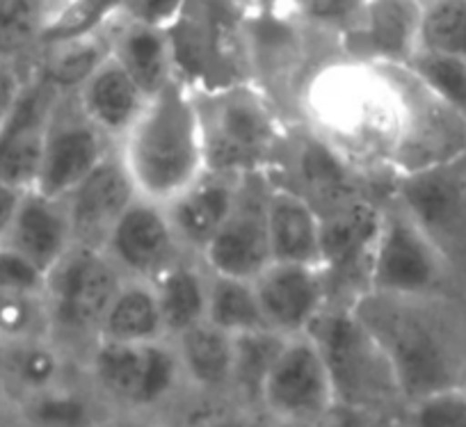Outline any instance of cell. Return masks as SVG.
Returning a JSON list of instances; mask_svg holds the SVG:
<instances>
[{"instance_id": "30bf717a", "label": "cell", "mask_w": 466, "mask_h": 427, "mask_svg": "<svg viewBox=\"0 0 466 427\" xmlns=\"http://www.w3.org/2000/svg\"><path fill=\"white\" fill-rule=\"evenodd\" d=\"M268 195L270 178L263 177L261 169L240 177L231 213L199 254L210 274L254 281L272 263Z\"/></svg>"}, {"instance_id": "5b68a950", "label": "cell", "mask_w": 466, "mask_h": 427, "mask_svg": "<svg viewBox=\"0 0 466 427\" xmlns=\"http://www.w3.org/2000/svg\"><path fill=\"white\" fill-rule=\"evenodd\" d=\"M448 272V256L400 201L382 210L364 293L400 300H439Z\"/></svg>"}, {"instance_id": "ffe728a7", "label": "cell", "mask_w": 466, "mask_h": 427, "mask_svg": "<svg viewBox=\"0 0 466 427\" xmlns=\"http://www.w3.org/2000/svg\"><path fill=\"white\" fill-rule=\"evenodd\" d=\"M74 94L89 121L115 145L131 128L149 98L112 51Z\"/></svg>"}, {"instance_id": "603a6c76", "label": "cell", "mask_w": 466, "mask_h": 427, "mask_svg": "<svg viewBox=\"0 0 466 427\" xmlns=\"http://www.w3.org/2000/svg\"><path fill=\"white\" fill-rule=\"evenodd\" d=\"M65 348L51 334L0 343V375L16 407L33 395L62 386Z\"/></svg>"}, {"instance_id": "60d3db41", "label": "cell", "mask_w": 466, "mask_h": 427, "mask_svg": "<svg viewBox=\"0 0 466 427\" xmlns=\"http://www.w3.org/2000/svg\"><path fill=\"white\" fill-rule=\"evenodd\" d=\"M16 416V402L12 398V393L7 391L5 380L0 375V421H7V418Z\"/></svg>"}, {"instance_id": "7c38bea8", "label": "cell", "mask_w": 466, "mask_h": 427, "mask_svg": "<svg viewBox=\"0 0 466 427\" xmlns=\"http://www.w3.org/2000/svg\"><path fill=\"white\" fill-rule=\"evenodd\" d=\"M461 160L416 169L398 178V201L446 256L451 247L466 242V172L460 169Z\"/></svg>"}, {"instance_id": "4fadbf2b", "label": "cell", "mask_w": 466, "mask_h": 427, "mask_svg": "<svg viewBox=\"0 0 466 427\" xmlns=\"http://www.w3.org/2000/svg\"><path fill=\"white\" fill-rule=\"evenodd\" d=\"M62 94L65 92L30 69L10 119L0 128V178L19 190H33L48 121Z\"/></svg>"}, {"instance_id": "4dcf8cb0", "label": "cell", "mask_w": 466, "mask_h": 427, "mask_svg": "<svg viewBox=\"0 0 466 427\" xmlns=\"http://www.w3.org/2000/svg\"><path fill=\"white\" fill-rule=\"evenodd\" d=\"M419 48L466 57V0H423Z\"/></svg>"}, {"instance_id": "8992f818", "label": "cell", "mask_w": 466, "mask_h": 427, "mask_svg": "<svg viewBox=\"0 0 466 427\" xmlns=\"http://www.w3.org/2000/svg\"><path fill=\"white\" fill-rule=\"evenodd\" d=\"M89 375L106 402L131 412H149L186 384L172 339L119 343L96 339L89 348Z\"/></svg>"}, {"instance_id": "f546056e", "label": "cell", "mask_w": 466, "mask_h": 427, "mask_svg": "<svg viewBox=\"0 0 466 427\" xmlns=\"http://www.w3.org/2000/svg\"><path fill=\"white\" fill-rule=\"evenodd\" d=\"M286 336L272 330L233 336V372L228 393L248 407H258L263 380L284 345Z\"/></svg>"}, {"instance_id": "f35d334b", "label": "cell", "mask_w": 466, "mask_h": 427, "mask_svg": "<svg viewBox=\"0 0 466 427\" xmlns=\"http://www.w3.org/2000/svg\"><path fill=\"white\" fill-rule=\"evenodd\" d=\"M28 62H7L0 60V128L10 119L16 101L28 80Z\"/></svg>"}, {"instance_id": "8d00e7d4", "label": "cell", "mask_w": 466, "mask_h": 427, "mask_svg": "<svg viewBox=\"0 0 466 427\" xmlns=\"http://www.w3.org/2000/svg\"><path fill=\"white\" fill-rule=\"evenodd\" d=\"M0 289L44 295L46 274L37 265L30 263L24 254L7 245H0Z\"/></svg>"}, {"instance_id": "3957f363", "label": "cell", "mask_w": 466, "mask_h": 427, "mask_svg": "<svg viewBox=\"0 0 466 427\" xmlns=\"http://www.w3.org/2000/svg\"><path fill=\"white\" fill-rule=\"evenodd\" d=\"M206 169L248 174L266 168L281 139L279 119L266 94L228 85L199 97Z\"/></svg>"}, {"instance_id": "d6986e66", "label": "cell", "mask_w": 466, "mask_h": 427, "mask_svg": "<svg viewBox=\"0 0 466 427\" xmlns=\"http://www.w3.org/2000/svg\"><path fill=\"white\" fill-rule=\"evenodd\" d=\"M240 177L243 174L206 172L181 195L165 204L169 222L187 254L199 256L219 231L233 208Z\"/></svg>"}, {"instance_id": "ac0fdd59", "label": "cell", "mask_w": 466, "mask_h": 427, "mask_svg": "<svg viewBox=\"0 0 466 427\" xmlns=\"http://www.w3.org/2000/svg\"><path fill=\"white\" fill-rule=\"evenodd\" d=\"M3 245L24 254L44 274L51 272L76 245L65 199H51L37 190H25Z\"/></svg>"}, {"instance_id": "e0dca14e", "label": "cell", "mask_w": 466, "mask_h": 427, "mask_svg": "<svg viewBox=\"0 0 466 427\" xmlns=\"http://www.w3.org/2000/svg\"><path fill=\"white\" fill-rule=\"evenodd\" d=\"M423 0H366L355 28L345 33L357 57L405 66L419 51Z\"/></svg>"}, {"instance_id": "d590c367", "label": "cell", "mask_w": 466, "mask_h": 427, "mask_svg": "<svg viewBox=\"0 0 466 427\" xmlns=\"http://www.w3.org/2000/svg\"><path fill=\"white\" fill-rule=\"evenodd\" d=\"M364 5L366 0H295V7L304 21L339 35L355 28Z\"/></svg>"}, {"instance_id": "d4e9b609", "label": "cell", "mask_w": 466, "mask_h": 427, "mask_svg": "<svg viewBox=\"0 0 466 427\" xmlns=\"http://www.w3.org/2000/svg\"><path fill=\"white\" fill-rule=\"evenodd\" d=\"M107 25L92 33L44 39L28 60L30 69L37 71L60 92H76L87 80V76L110 56Z\"/></svg>"}, {"instance_id": "44dd1931", "label": "cell", "mask_w": 466, "mask_h": 427, "mask_svg": "<svg viewBox=\"0 0 466 427\" xmlns=\"http://www.w3.org/2000/svg\"><path fill=\"white\" fill-rule=\"evenodd\" d=\"M320 213L302 192L270 183L268 238L272 260L320 265Z\"/></svg>"}, {"instance_id": "836d02e7", "label": "cell", "mask_w": 466, "mask_h": 427, "mask_svg": "<svg viewBox=\"0 0 466 427\" xmlns=\"http://www.w3.org/2000/svg\"><path fill=\"white\" fill-rule=\"evenodd\" d=\"M44 334H51L44 295L0 289V343Z\"/></svg>"}, {"instance_id": "484cf974", "label": "cell", "mask_w": 466, "mask_h": 427, "mask_svg": "<svg viewBox=\"0 0 466 427\" xmlns=\"http://www.w3.org/2000/svg\"><path fill=\"white\" fill-rule=\"evenodd\" d=\"M151 283H154L156 298H158L167 339H174L187 327L206 320L210 272L201 263L199 256H181Z\"/></svg>"}, {"instance_id": "6da1fadb", "label": "cell", "mask_w": 466, "mask_h": 427, "mask_svg": "<svg viewBox=\"0 0 466 427\" xmlns=\"http://www.w3.org/2000/svg\"><path fill=\"white\" fill-rule=\"evenodd\" d=\"M137 195L158 204L204 177L206 147L199 97L181 74L147 98L131 128L116 142Z\"/></svg>"}, {"instance_id": "9a60e30c", "label": "cell", "mask_w": 466, "mask_h": 427, "mask_svg": "<svg viewBox=\"0 0 466 427\" xmlns=\"http://www.w3.org/2000/svg\"><path fill=\"white\" fill-rule=\"evenodd\" d=\"M136 197L137 190L131 174L127 172L115 147L96 169L65 197L76 245L103 247L110 229Z\"/></svg>"}, {"instance_id": "b9f144b4", "label": "cell", "mask_w": 466, "mask_h": 427, "mask_svg": "<svg viewBox=\"0 0 466 427\" xmlns=\"http://www.w3.org/2000/svg\"><path fill=\"white\" fill-rule=\"evenodd\" d=\"M60 3H62V0H57V7H60Z\"/></svg>"}, {"instance_id": "277c9868", "label": "cell", "mask_w": 466, "mask_h": 427, "mask_svg": "<svg viewBox=\"0 0 466 427\" xmlns=\"http://www.w3.org/2000/svg\"><path fill=\"white\" fill-rule=\"evenodd\" d=\"M307 331L320 345L336 391V407L380 409L402 402L391 366L352 307L327 304ZM405 404V402H402Z\"/></svg>"}, {"instance_id": "e575fe53", "label": "cell", "mask_w": 466, "mask_h": 427, "mask_svg": "<svg viewBox=\"0 0 466 427\" xmlns=\"http://www.w3.org/2000/svg\"><path fill=\"white\" fill-rule=\"evenodd\" d=\"M407 418L425 427H466V384L448 386L410 402Z\"/></svg>"}, {"instance_id": "7402d4cb", "label": "cell", "mask_w": 466, "mask_h": 427, "mask_svg": "<svg viewBox=\"0 0 466 427\" xmlns=\"http://www.w3.org/2000/svg\"><path fill=\"white\" fill-rule=\"evenodd\" d=\"M107 28L112 56L127 66L147 97L178 74L169 28L128 19H112Z\"/></svg>"}, {"instance_id": "74e56055", "label": "cell", "mask_w": 466, "mask_h": 427, "mask_svg": "<svg viewBox=\"0 0 466 427\" xmlns=\"http://www.w3.org/2000/svg\"><path fill=\"white\" fill-rule=\"evenodd\" d=\"M187 0H107L115 19L169 28L181 16Z\"/></svg>"}, {"instance_id": "ab89813d", "label": "cell", "mask_w": 466, "mask_h": 427, "mask_svg": "<svg viewBox=\"0 0 466 427\" xmlns=\"http://www.w3.org/2000/svg\"><path fill=\"white\" fill-rule=\"evenodd\" d=\"M24 192L25 190H19V188H15L12 183L0 178V245L5 240V233L7 229H10V222L12 218H15V210L16 206H19Z\"/></svg>"}, {"instance_id": "4316f807", "label": "cell", "mask_w": 466, "mask_h": 427, "mask_svg": "<svg viewBox=\"0 0 466 427\" xmlns=\"http://www.w3.org/2000/svg\"><path fill=\"white\" fill-rule=\"evenodd\" d=\"M163 316L151 281L145 279H122L96 339L119 341V343H149L165 339Z\"/></svg>"}, {"instance_id": "9c48e42d", "label": "cell", "mask_w": 466, "mask_h": 427, "mask_svg": "<svg viewBox=\"0 0 466 427\" xmlns=\"http://www.w3.org/2000/svg\"><path fill=\"white\" fill-rule=\"evenodd\" d=\"M115 147V142L89 121L76 94L65 92L57 98L48 121L33 190L51 199H65Z\"/></svg>"}, {"instance_id": "ba28073f", "label": "cell", "mask_w": 466, "mask_h": 427, "mask_svg": "<svg viewBox=\"0 0 466 427\" xmlns=\"http://www.w3.org/2000/svg\"><path fill=\"white\" fill-rule=\"evenodd\" d=\"M258 409L281 422H318L334 412V381L311 331L286 336L263 380Z\"/></svg>"}, {"instance_id": "5bb4252c", "label": "cell", "mask_w": 466, "mask_h": 427, "mask_svg": "<svg viewBox=\"0 0 466 427\" xmlns=\"http://www.w3.org/2000/svg\"><path fill=\"white\" fill-rule=\"evenodd\" d=\"M268 330L281 336L302 334L329 304V281L320 265L272 260L254 279Z\"/></svg>"}, {"instance_id": "52a82bcc", "label": "cell", "mask_w": 466, "mask_h": 427, "mask_svg": "<svg viewBox=\"0 0 466 427\" xmlns=\"http://www.w3.org/2000/svg\"><path fill=\"white\" fill-rule=\"evenodd\" d=\"M122 279L101 247H71L46 274L44 307L53 339L62 348L78 339L94 343Z\"/></svg>"}, {"instance_id": "8fae6325", "label": "cell", "mask_w": 466, "mask_h": 427, "mask_svg": "<svg viewBox=\"0 0 466 427\" xmlns=\"http://www.w3.org/2000/svg\"><path fill=\"white\" fill-rule=\"evenodd\" d=\"M124 279L154 281L187 251L178 242L165 204L137 195L101 247Z\"/></svg>"}, {"instance_id": "d6a6232c", "label": "cell", "mask_w": 466, "mask_h": 427, "mask_svg": "<svg viewBox=\"0 0 466 427\" xmlns=\"http://www.w3.org/2000/svg\"><path fill=\"white\" fill-rule=\"evenodd\" d=\"M16 416L37 425H78L92 421L94 412L89 400L62 384L19 402Z\"/></svg>"}, {"instance_id": "f1b7e54d", "label": "cell", "mask_w": 466, "mask_h": 427, "mask_svg": "<svg viewBox=\"0 0 466 427\" xmlns=\"http://www.w3.org/2000/svg\"><path fill=\"white\" fill-rule=\"evenodd\" d=\"M57 0H0V60L28 62L42 44Z\"/></svg>"}, {"instance_id": "cb8c5ba5", "label": "cell", "mask_w": 466, "mask_h": 427, "mask_svg": "<svg viewBox=\"0 0 466 427\" xmlns=\"http://www.w3.org/2000/svg\"><path fill=\"white\" fill-rule=\"evenodd\" d=\"M186 384L201 393H228L233 372V336L201 320L174 336Z\"/></svg>"}, {"instance_id": "83f0119b", "label": "cell", "mask_w": 466, "mask_h": 427, "mask_svg": "<svg viewBox=\"0 0 466 427\" xmlns=\"http://www.w3.org/2000/svg\"><path fill=\"white\" fill-rule=\"evenodd\" d=\"M206 320L231 336L268 330L254 283L222 274H210Z\"/></svg>"}, {"instance_id": "1f68e13d", "label": "cell", "mask_w": 466, "mask_h": 427, "mask_svg": "<svg viewBox=\"0 0 466 427\" xmlns=\"http://www.w3.org/2000/svg\"><path fill=\"white\" fill-rule=\"evenodd\" d=\"M405 69L425 85L434 97L466 115V57L446 56L419 48Z\"/></svg>"}, {"instance_id": "7a4b0ae2", "label": "cell", "mask_w": 466, "mask_h": 427, "mask_svg": "<svg viewBox=\"0 0 466 427\" xmlns=\"http://www.w3.org/2000/svg\"><path fill=\"white\" fill-rule=\"evenodd\" d=\"M437 300H400L364 293L352 309L382 348L405 407L464 381V354L446 320L432 311Z\"/></svg>"}, {"instance_id": "2e32d148", "label": "cell", "mask_w": 466, "mask_h": 427, "mask_svg": "<svg viewBox=\"0 0 466 427\" xmlns=\"http://www.w3.org/2000/svg\"><path fill=\"white\" fill-rule=\"evenodd\" d=\"M382 210L370 201L352 197L320 215V265L327 281L343 283L348 279H364L369 259L378 236Z\"/></svg>"}]
</instances>
